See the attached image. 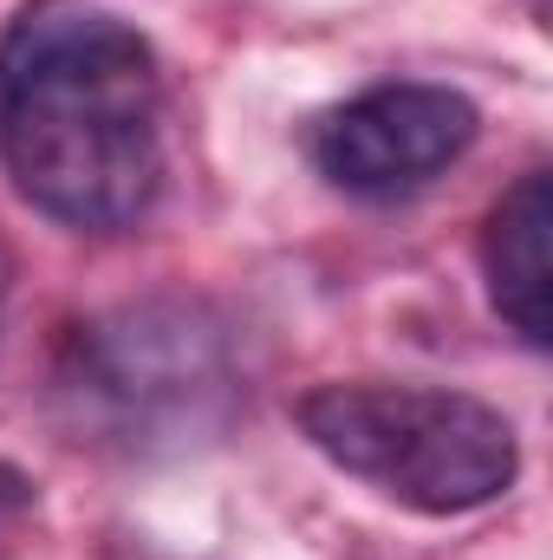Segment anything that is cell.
Instances as JSON below:
<instances>
[{
    "label": "cell",
    "mask_w": 553,
    "mask_h": 560,
    "mask_svg": "<svg viewBox=\"0 0 553 560\" xmlns=\"http://www.w3.org/2000/svg\"><path fill=\"white\" fill-rule=\"evenodd\" d=\"M482 268H489L495 313L528 346H548V332H553V183H548V170H528L489 209Z\"/></svg>",
    "instance_id": "5b68a950"
},
{
    "label": "cell",
    "mask_w": 553,
    "mask_h": 560,
    "mask_svg": "<svg viewBox=\"0 0 553 560\" xmlns=\"http://www.w3.org/2000/svg\"><path fill=\"white\" fill-rule=\"evenodd\" d=\"M59 385L79 423L125 443H183L228 411V332L196 300H131L85 319L66 346Z\"/></svg>",
    "instance_id": "3957f363"
},
{
    "label": "cell",
    "mask_w": 553,
    "mask_h": 560,
    "mask_svg": "<svg viewBox=\"0 0 553 560\" xmlns=\"http://www.w3.org/2000/svg\"><path fill=\"white\" fill-rule=\"evenodd\" d=\"M20 509H33V476L0 463V515H20Z\"/></svg>",
    "instance_id": "8992f818"
},
{
    "label": "cell",
    "mask_w": 553,
    "mask_h": 560,
    "mask_svg": "<svg viewBox=\"0 0 553 560\" xmlns=\"http://www.w3.org/2000/svg\"><path fill=\"white\" fill-rule=\"evenodd\" d=\"M163 85L131 20L33 0L0 39V156L66 229H131L163 189Z\"/></svg>",
    "instance_id": "6da1fadb"
},
{
    "label": "cell",
    "mask_w": 553,
    "mask_h": 560,
    "mask_svg": "<svg viewBox=\"0 0 553 560\" xmlns=\"http://www.w3.org/2000/svg\"><path fill=\"white\" fill-rule=\"evenodd\" d=\"M306 443L416 515H469L515 489L521 443L495 405L449 385H319L299 398Z\"/></svg>",
    "instance_id": "7a4b0ae2"
},
{
    "label": "cell",
    "mask_w": 553,
    "mask_h": 560,
    "mask_svg": "<svg viewBox=\"0 0 553 560\" xmlns=\"http://www.w3.org/2000/svg\"><path fill=\"white\" fill-rule=\"evenodd\" d=\"M482 131V112L449 85H372L313 125V163L352 196H404L443 176Z\"/></svg>",
    "instance_id": "277c9868"
}]
</instances>
